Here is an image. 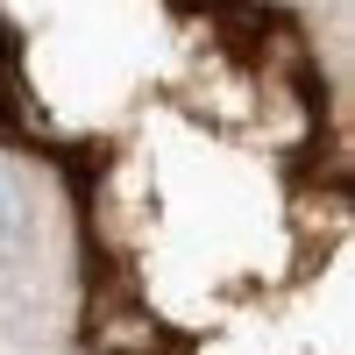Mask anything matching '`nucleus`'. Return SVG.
Wrapping results in <instances>:
<instances>
[{"instance_id": "f257e3e1", "label": "nucleus", "mask_w": 355, "mask_h": 355, "mask_svg": "<svg viewBox=\"0 0 355 355\" xmlns=\"http://www.w3.org/2000/svg\"><path fill=\"white\" fill-rule=\"evenodd\" d=\"M15 234H21V199H15V185H8V178H0V249H8Z\"/></svg>"}]
</instances>
